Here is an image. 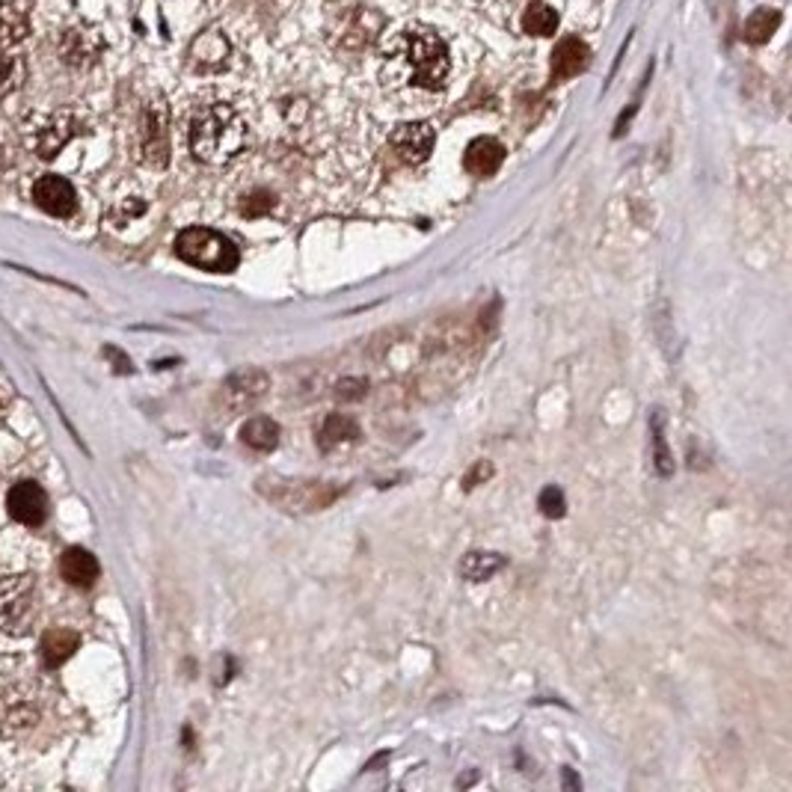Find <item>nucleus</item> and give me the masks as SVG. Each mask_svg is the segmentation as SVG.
I'll list each match as a JSON object with an SVG mask.
<instances>
[{
    "label": "nucleus",
    "mask_w": 792,
    "mask_h": 792,
    "mask_svg": "<svg viewBox=\"0 0 792 792\" xmlns=\"http://www.w3.org/2000/svg\"><path fill=\"white\" fill-rule=\"evenodd\" d=\"M433 143H437V134L425 122H407V125L395 128V134H392V148H395V155L402 157L404 164L428 161V155L433 152Z\"/></svg>",
    "instance_id": "12"
},
{
    "label": "nucleus",
    "mask_w": 792,
    "mask_h": 792,
    "mask_svg": "<svg viewBox=\"0 0 792 792\" xmlns=\"http://www.w3.org/2000/svg\"><path fill=\"white\" fill-rule=\"evenodd\" d=\"M587 63H591V51H587L585 42L579 40H564L552 51V78L558 80H568L573 75L585 69Z\"/></svg>",
    "instance_id": "18"
},
{
    "label": "nucleus",
    "mask_w": 792,
    "mask_h": 792,
    "mask_svg": "<svg viewBox=\"0 0 792 792\" xmlns=\"http://www.w3.org/2000/svg\"><path fill=\"white\" fill-rule=\"evenodd\" d=\"M105 356L113 360V369H117V372H122V374L131 372V360H128L122 351H117V348H105Z\"/></svg>",
    "instance_id": "30"
},
{
    "label": "nucleus",
    "mask_w": 792,
    "mask_h": 792,
    "mask_svg": "<svg viewBox=\"0 0 792 792\" xmlns=\"http://www.w3.org/2000/svg\"><path fill=\"white\" fill-rule=\"evenodd\" d=\"M36 620V587L30 576H12L0 585V629L10 636H28Z\"/></svg>",
    "instance_id": "5"
},
{
    "label": "nucleus",
    "mask_w": 792,
    "mask_h": 792,
    "mask_svg": "<svg viewBox=\"0 0 792 792\" xmlns=\"http://www.w3.org/2000/svg\"><path fill=\"white\" fill-rule=\"evenodd\" d=\"M33 199H36V206L51 217H59V220H66L78 211V194H75V187L66 182V178L59 176H42L36 185H33Z\"/></svg>",
    "instance_id": "11"
},
{
    "label": "nucleus",
    "mask_w": 792,
    "mask_h": 792,
    "mask_svg": "<svg viewBox=\"0 0 792 792\" xmlns=\"http://www.w3.org/2000/svg\"><path fill=\"white\" fill-rule=\"evenodd\" d=\"M267 389H271V374L262 369H244L220 386V404L235 416V413L253 410L267 395Z\"/></svg>",
    "instance_id": "8"
},
{
    "label": "nucleus",
    "mask_w": 792,
    "mask_h": 792,
    "mask_svg": "<svg viewBox=\"0 0 792 792\" xmlns=\"http://www.w3.org/2000/svg\"><path fill=\"white\" fill-rule=\"evenodd\" d=\"M80 647V636L75 629H66V626H57V629H48L42 636V662L48 668H59L63 662H69L75 650Z\"/></svg>",
    "instance_id": "17"
},
{
    "label": "nucleus",
    "mask_w": 792,
    "mask_h": 792,
    "mask_svg": "<svg viewBox=\"0 0 792 792\" xmlns=\"http://www.w3.org/2000/svg\"><path fill=\"white\" fill-rule=\"evenodd\" d=\"M271 206H274V196L262 194V190H255V194L246 196V202H244V208H241V211H244L246 217H262V215H267V211H271Z\"/></svg>",
    "instance_id": "27"
},
{
    "label": "nucleus",
    "mask_w": 792,
    "mask_h": 792,
    "mask_svg": "<svg viewBox=\"0 0 792 792\" xmlns=\"http://www.w3.org/2000/svg\"><path fill=\"white\" fill-rule=\"evenodd\" d=\"M24 80V63L10 51H0V98H7L12 89H19Z\"/></svg>",
    "instance_id": "24"
},
{
    "label": "nucleus",
    "mask_w": 792,
    "mask_h": 792,
    "mask_svg": "<svg viewBox=\"0 0 792 792\" xmlns=\"http://www.w3.org/2000/svg\"><path fill=\"white\" fill-rule=\"evenodd\" d=\"M140 161L152 169L169 164V110L164 98H152L140 117Z\"/></svg>",
    "instance_id": "6"
},
{
    "label": "nucleus",
    "mask_w": 792,
    "mask_h": 792,
    "mask_svg": "<svg viewBox=\"0 0 792 792\" xmlns=\"http://www.w3.org/2000/svg\"><path fill=\"white\" fill-rule=\"evenodd\" d=\"M246 146V122L232 105L211 101L190 119V152L208 167H223Z\"/></svg>",
    "instance_id": "2"
},
{
    "label": "nucleus",
    "mask_w": 792,
    "mask_h": 792,
    "mask_svg": "<svg viewBox=\"0 0 792 792\" xmlns=\"http://www.w3.org/2000/svg\"><path fill=\"white\" fill-rule=\"evenodd\" d=\"M178 258L194 264L199 271H211V274H232L241 262L238 246L226 235L206 229V226H190L176 238Z\"/></svg>",
    "instance_id": "4"
},
{
    "label": "nucleus",
    "mask_w": 792,
    "mask_h": 792,
    "mask_svg": "<svg viewBox=\"0 0 792 792\" xmlns=\"http://www.w3.org/2000/svg\"><path fill=\"white\" fill-rule=\"evenodd\" d=\"M78 134V119L69 110H54L45 117L33 119L24 131L28 146L40 157H57L66 143Z\"/></svg>",
    "instance_id": "7"
},
{
    "label": "nucleus",
    "mask_w": 792,
    "mask_h": 792,
    "mask_svg": "<svg viewBox=\"0 0 792 792\" xmlns=\"http://www.w3.org/2000/svg\"><path fill=\"white\" fill-rule=\"evenodd\" d=\"M522 30L528 36H552L558 30V12L549 7V3H531L526 12H522Z\"/></svg>",
    "instance_id": "22"
},
{
    "label": "nucleus",
    "mask_w": 792,
    "mask_h": 792,
    "mask_svg": "<svg viewBox=\"0 0 792 792\" xmlns=\"http://www.w3.org/2000/svg\"><path fill=\"white\" fill-rule=\"evenodd\" d=\"M7 510H10V517L15 519V522H21V526L36 528L48 519V496H45V490H42L40 484L19 481V484L10 490V496H7Z\"/></svg>",
    "instance_id": "10"
},
{
    "label": "nucleus",
    "mask_w": 792,
    "mask_h": 792,
    "mask_svg": "<svg viewBox=\"0 0 792 792\" xmlns=\"http://www.w3.org/2000/svg\"><path fill=\"white\" fill-rule=\"evenodd\" d=\"M778 21H781V12L757 10L751 19L745 21V40L754 42V45H763V42L772 40V33L778 30Z\"/></svg>",
    "instance_id": "23"
},
{
    "label": "nucleus",
    "mask_w": 792,
    "mask_h": 792,
    "mask_svg": "<svg viewBox=\"0 0 792 792\" xmlns=\"http://www.w3.org/2000/svg\"><path fill=\"white\" fill-rule=\"evenodd\" d=\"M105 48V42H101V33L87 24H72L63 36H59V57L66 66L72 69H87L98 59Z\"/></svg>",
    "instance_id": "9"
},
{
    "label": "nucleus",
    "mask_w": 792,
    "mask_h": 792,
    "mask_svg": "<svg viewBox=\"0 0 792 792\" xmlns=\"http://www.w3.org/2000/svg\"><path fill=\"white\" fill-rule=\"evenodd\" d=\"M449 48L431 28H407L383 51V80L392 87L437 92L449 80Z\"/></svg>",
    "instance_id": "1"
},
{
    "label": "nucleus",
    "mask_w": 792,
    "mask_h": 792,
    "mask_svg": "<svg viewBox=\"0 0 792 792\" xmlns=\"http://www.w3.org/2000/svg\"><path fill=\"white\" fill-rule=\"evenodd\" d=\"M362 395H365V383L362 381L339 383V398H362Z\"/></svg>",
    "instance_id": "29"
},
{
    "label": "nucleus",
    "mask_w": 792,
    "mask_h": 792,
    "mask_svg": "<svg viewBox=\"0 0 792 792\" xmlns=\"http://www.w3.org/2000/svg\"><path fill=\"white\" fill-rule=\"evenodd\" d=\"M360 440V428L351 416H342V413H333L321 421L318 428V446L323 451L336 449V446H344V442H356Z\"/></svg>",
    "instance_id": "19"
},
{
    "label": "nucleus",
    "mask_w": 792,
    "mask_h": 792,
    "mask_svg": "<svg viewBox=\"0 0 792 792\" xmlns=\"http://www.w3.org/2000/svg\"><path fill=\"white\" fill-rule=\"evenodd\" d=\"M502 568H505V558L496 556V552H470V556L460 561V573H463V579H470V582L493 579Z\"/></svg>",
    "instance_id": "21"
},
{
    "label": "nucleus",
    "mask_w": 792,
    "mask_h": 792,
    "mask_svg": "<svg viewBox=\"0 0 792 792\" xmlns=\"http://www.w3.org/2000/svg\"><path fill=\"white\" fill-rule=\"evenodd\" d=\"M258 493L288 514H315V510L330 508L342 496V487L330 484V481L262 479L258 481Z\"/></svg>",
    "instance_id": "3"
},
{
    "label": "nucleus",
    "mask_w": 792,
    "mask_h": 792,
    "mask_svg": "<svg viewBox=\"0 0 792 792\" xmlns=\"http://www.w3.org/2000/svg\"><path fill=\"white\" fill-rule=\"evenodd\" d=\"M59 573L63 579L75 587H92L98 579V561L96 556H89L87 549L72 547L59 558Z\"/></svg>",
    "instance_id": "16"
},
{
    "label": "nucleus",
    "mask_w": 792,
    "mask_h": 792,
    "mask_svg": "<svg viewBox=\"0 0 792 792\" xmlns=\"http://www.w3.org/2000/svg\"><path fill=\"white\" fill-rule=\"evenodd\" d=\"M502 161H505V146L493 138H481L475 140V143H470L466 157H463V164H466L472 176L481 178L493 176V173L502 167Z\"/></svg>",
    "instance_id": "15"
},
{
    "label": "nucleus",
    "mask_w": 792,
    "mask_h": 792,
    "mask_svg": "<svg viewBox=\"0 0 792 792\" xmlns=\"http://www.w3.org/2000/svg\"><path fill=\"white\" fill-rule=\"evenodd\" d=\"M30 12L24 0H0V51H12L28 40Z\"/></svg>",
    "instance_id": "14"
},
{
    "label": "nucleus",
    "mask_w": 792,
    "mask_h": 792,
    "mask_svg": "<svg viewBox=\"0 0 792 792\" xmlns=\"http://www.w3.org/2000/svg\"><path fill=\"white\" fill-rule=\"evenodd\" d=\"M241 440L255 451H271L279 442V425L267 416H255L241 428Z\"/></svg>",
    "instance_id": "20"
},
{
    "label": "nucleus",
    "mask_w": 792,
    "mask_h": 792,
    "mask_svg": "<svg viewBox=\"0 0 792 792\" xmlns=\"http://www.w3.org/2000/svg\"><path fill=\"white\" fill-rule=\"evenodd\" d=\"M187 59L196 72H217L229 59V40L220 30H206L194 40Z\"/></svg>",
    "instance_id": "13"
},
{
    "label": "nucleus",
    "mask_w": 792,
    "mask_h": 792,
    "mask_svg": "<svg viewBox=\"0 0 792 792\" xmlns=\"http://www.w3.org/2000/svg\"><path fill=\"white\" fill-rule=\"evenodd\" d=\"M490 475H493V466H490V463H484V460H479V463H475V470H472L470 475H466V490H472L475 484H479V481L490 479Z\"/></svg>",
    "instance_id": "28"
},
{
    "label": "nucleus",
    "mask_w": 792,
    "mask_h": 792,
    "mask_svg": "<svg viewBox=\"0 0 792 792\" xmlns=\"http://www.w3.org/2000/svg\"><path fill=\"white\" fill-rule=\"evenodd\" d=\"M653 449H656V472L659 475H671L674 463H671V451L666 446V433H662V416H653Z\"/></svg>",
    "instance_id": "25"
},
{
    "label": "nucleus",
    "mask_w": 792,
    "mask_h": 792,
    "mask_svg": "<svg viewBox=\"0 0 792 792\" xmlns=\"http://www.w3.org/2000/svg\"><path fill=\"white\" fill-rule=\"evenodd\" d=\"M540 510L547 514L549 519H558V517H564V510H568V502H564V493L558 487H547L543 493H540Z\"/></svg>",
    "instance_id": "26"
}]
</instances>
